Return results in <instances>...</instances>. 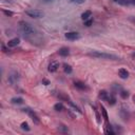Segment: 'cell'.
Wrapping results in <instances>:
<instances>
[{
	"label": "cell",
	"mask_w": 135,
	"mask_h": 135,
	"mask_svg": "<svg viewBox=\"0 0 135 135\" xmlns=\"http://www.w3.org/2000/svg\"><path fill=\"white\" fill-rule=\"evenodd\" d=\"M19 30L22 33V36L24 37V39L31 41L32 43H35L34 41H36V38L38 37V33L37 31L33 27V25L26 21H20L19 22Z\"/></svg>",
	"instance_id": "1"
},
{
	"label": "cell",
	"mask_w": 135,
	"mask_h": 135,
	"mask_svg": "<svg viewBox=\"0 0 135 135\" xmlns=\"http://www.w3.org/2000/svg\"><path fill=\"white\" fill-rule=\"evenodd\" d=\"M90 56H93L95 58L98 59H107V60H118L119 57L114 55V54H109V53H103V52H99V51H93L89 53Z\"/></svg>",
	"instance_id": "2"
},
{
	"label": "cell",
	"mask_w": 135,
	"mask_h": 135,
	"mask_svg": "<svg viewBox=\"0 0 135 135\" xmlns=\"http://www.w3.org/2000/svg\"><path fill=\"white\" fill-rule=\"evenodd\" d=\"M25 14L31 17V18H35V19H39V18H42L44 16V13L40 9H27L25 11Z\"/></svg>",
	"instance_id": "3"
},
{
	"label": "cell",
	"mask_w": 135,
	"mask_h": 135,
	"mask_svg": "<svg viewBox=\"0 0 135 135\" xmlns=\"http://www.w3.org/2000/svg\"><path fill=\"white\" fill-rule=\"evenodd\" d=\"M22 111L24 112V113H26L31 118H32V120L35 122V123H39L40 122V119H39V116L33 111V110H31L30 108H24V109H22Z\"/></svg>",
	"instance_id": "4"
},
{
	"label": "cell",
	"mask_w": 135,
	"mask_h": 135,
	"mask_svg": "<svg viewBox=\"0 0 135 135\" xmlns=\"http://www.w3.org/2000/svg\"><path fill=\"white\" fill-rule=\"evenodd\" d=\"M19 81V74L17 73V72H12L11 74H9V76H8V82L12 84V85H14V84H16L17 82Z\"/></svg>",
	"instance_id": "5"
},
{
	"label": "cell",
	"mask_w": 135,
	"mask_h": 135,
	"mask_svg": "<svg viewBox=\"0 0 135 135\" xmlns=\"http://www.w3.org/2000/svg\"><path fill=\"white\" fill-rule=\"evenodd\" d=\"M64 37L68 39V40H71V41H74V40H77L80 38V35L77 33V32H68L65 33Z\"/></svg>",
	"instance_id": "6"
},
{
	"label": "cell",
	"mask_w": 135,
	"mask_h": 135,
	"mask_svg": "<svg viewBox=\"0 0 135 135\" xmlns=\"http://www.w3.org/2000/svg\"><path fill=\"white\" fill-rule=\"evenodd\" d=\"M58 68H59V62L58 61H53L49 65V72L54 73V72H56L58 70Z\"/></svg>",
	"instance_id": "7"
},
{
	"label": "cell",
	"mask_w": 135,
	"mask_h": 135,
	"mask_svg": "<svg viewBox=\"0 0 135 135\" xmlns=\"http://www.w3.org/2000/svg\"><path fill=\"white\" fill-rule=\"evenodd\" d=\"M19 43H20V39L16 37V38H13V39L8 40V42H7V46H8V47H14V46H17Z\"/></svg>",
	"instance_id": "8"
},
{
	"label": "cell",
	"mask_w": 135,
	"mask_h": 135,
	"mask_svg": "<svg viewBox=\"0 0 135 135\" xmlns=\"http://www.w3.org/2000/svg\"><path fill=\"white\" fill-rule=\"evenodd\" d=\"M118 75H119V77H120L121 79H127L130 74H129V72H128L126 69H120V70L118 71Z\"/></svg>",
	"instance_id": "9"
},
{
	"label": "cell",
	"mask_w": 135,
	"mask_h": 135,
	"mask_svg": "<svg viewBox=\"0 0 135 135\" xmlns=\"http://www.w3.org/2000/svg\"><path fill=\"white\" fill-rule=\"evenodd\" d=\"M74 85H75V88H77L78 90H81V91L88 90V86L81 81H74Z\"/></svg>",
	"instance_id": "10"
},
{
	"label": "cell",
	"mask_w": 135,
	"mask_h": 135,
	"mask_svg": "<svg viewBox=\"0 0 135 135\" xmlns=\"http://www.w3.org/2000/svg\"><path fill=\"white\" fill-rule=\"evenodd\" d=\"M109 95H110V93H108V92H107V91H104V90H101V91L99 92V94H98V97H99L101 100L107 101V99H108Z\"/></svg>",
	"instance_id": "11"
},
{
	"label": "cell",
	"mask_w": 135,
	"mask_h": 135,
	"mask_svg": "<svg viewBox=\"0 0 135 135\" xmlns=\"http://www.w3.org/2000/svg\"><path fill=\"white\" fill-rule=\"evenodd\" d=\"M58 53H59L60 56H62V57H66V56L70 55V50H69L68 47H61V49L58 51Z\"/></svg>",
	"instance_id": "12"
},
{
	"label": "cell",
	"mask_w": 135,
	"mask_h": 135,
	"mask_svg": "<svg viewBox=\"0 0 135 135\" xmlns=\"http://www.w3.org/2000/svg\"><path fill=\"white\" fill-rule=\"evenodd\" d=\"M107 102H108L110 105H114V104L116 103V98H115V96H114L113 94H110L109 97H108V99H107Z\"/></svg>",
	"instance_id": "13"
},
{
	"label": "cell",
	"mask_w": 135,
	"mask_h": 135,
	"mask_svg": "<svg viewBox=\"0 0 135 135\" xmlns=\"http://www.w3.org/2000/svg\"><path fill=\"white\" fill-rule=\"evenodd\" d=\"M91 16H92V12H91V11H85L84 13H82V15H81V19H82L83 21H85V20L90 19Z\"/></svg>",
	"instance_id": "14"
},
{
	"label": "cell",
	"mask_w": 135,
	"mask_h": 135,
	"mask_svg": "<svg viewBox=\"0 0 135 135\" xmlns=\"http://www.w3.org/2000/svg\"><path fill=\"white\" fill-rule=\"evenodd\" d=\"M11 102L13 104H21V103H23V99L21 97H14L11 99Z\"/></svg>",
	"instance_id": "15"
},
{
	"label": "cell",
	"mask_w": 135,
	"mask_h": 135,
	"mask_svg": "<svg viewBox=\"0 0 135 135\" xmlns=\"http://www.w3.org/2000/svg\"><path fill=\"white\" fill-rule=\"evenodd\" d=\"M100 110H101V113H102V116H103V118H104L105 122H107V123H109V117H108V113H107V111H105L104 107H103V105H101V107H100Z\"/></svg>",
	"instance_id": "16"
},
{
	"label": "cell",
	"mask_w": 135,
	"mask_h": 135,
	"mask_svg": "<svg viewBox=\"0 0 135 135\" xmlns=\"http://www.w3.org/2000/svg\"><path fill=\"white\" fill-rule=\"evenodd\" d=\"M63 71H64L66 74H71V73L73 72V69H72V66H71L70 64L64 63V64H63Z\"/></svg>",
	"instance_id": "17"
},
{
	"label": "cell",
	"mask_w": 135,
	"mask_h": 135,
	"mask_svg": "<svg viewBox=\"0 0 135 135\" xmlns=\"http://www.w3.org/2000/svg\"><path fill=\"white\" fill-rule=\"evenodd\" d=\"M54 110L57 111V112L62 111V110H63V104H62L61 102H57V103H55V105H54Z\"/></svg>",
	"instance_id": "18"
},
{
	"label": "cell",
	"mask_w": 135,
	"mask_h": 135,
	"mask_svg": "<svg viewBox=\"0 0 135 135\" xmlns=\"http://www.w3.org/2000/svg\"><path fill=\"white\" fill-rule=\"evenodd\" d=\"M20 127H21V129H22V130H24V131H30V130H31V128L28 127V123H27L26 121L22 122Z\"/></svg>",
	"instance_id": "19"
},
{
	"label": "cell",
	"mask_w": 135,
	"mask_h": 135,
	"mask_svg": "<svg viewBox=\"0 0 135 135\" xmlns=\"http://www.w3.org/2000/svg\"><path fill=\"white\" fill-rule=\"evenodd\" d=\"M119 95H120V97L123 98V99H126V98L129 97V93H128L127 91H123V90H121V91L119 92Z\"/></svg>",
	"instance_id": "20"
},
{
	"label": "cell",
	"mask_w": 135,
	"mask_h": 135,
	"mask_svg": "<svg viewBox=\"0 0 135 135\" xmlns=\"http://www.w3.org/2000/svg\"><path fill=\"white\" fill-rule=\"evenodd\" d=\"M92 23H93V20H92L91 18L84 21V25H85V26H91V25H92Z\"/></svg>",
	"instance_id": "21"
},
{
	"label": "cell",
	"mask_w": 135,
	"mask_h": 135,
	"mask_svg": "<svg viewBox=\"0 0 135 135\" xmlns=\"http://www.w3.org/2000/svg\"><path fill=\"white\" fill-rule=\"evenodd\" d=\"M120 4H122V5H127V4H129L130 2H131V0H119L118 1Z\"/></svg>",
	"instance_id": "22"
},
{
	"label": "cell",
	"mask_w": 135,
	"mask_h": 135,
	"mask_svg": "<svg viewBox=\"0 0 135 135\" xmlns=\"http://www.w3.org/2000/svg\"><path fill=\"white\" fill-rule=\"evenodd\" d=\"M3 13H4L6 16H13V15H14V13H13L12 11H6V9H3Z\"/></svg>",
	"instance_id": "23"
},
{
	"label": "cell",
	"mask_w": 135,
	"mask_h": 135,
	"mask_svg": "<svg viewBox=\"0 0 135 135\" xmlns=\"http://www.w3.org/2000/svg\"><path fill=\"white\" fill-rule=\"evenodd\" d=\"M72 2H74V3H78V4H81V3H83L85 0H71Z\"/></svg>",
	"instance_id": "24"
},
{
	"label": "cell",
	"mask_w": 135,
	"mask_h": 135,
	"mask_svg": "<svg viewBox=\"0 0 135 135\" xmlns=\"http://www.w3.org/2000/svg\"><path fill=\"white\" fill-rule=\"evenodd\" d=\"M59 130H61V131H65V132H68L69 130H68V128L66 127H64V126H60L59 127Z\"/></svg>",
	"instance_id": "25"
},
{
	"label": "cell",
	"mask_w": 135,
	"mask_h": 135,
	"mask_svg": "<svg viewBox=\"0 0 135 135\" xmlns=\"http://www.w3.org/2000/svg\"><path fill=\"white\" fill-rule=\"evenodd\" d=\"M42 83H43L44 85H49V84H50V81L46 80V79H43V80H42Z\"/></svg>",
	"instance_id": "26"
},
{
	"label": "cell",
	"mask_w": 135,
	"mask_h": 135,
	"mask_svg": "<svg viewBox=\"0 0 135 135\" xmlns=\"http://www.w3.org/2000/svg\"><path fill=\"white\" fill-rule=\"evenodd\" d=\"M130 20H131L133 23H135V18H133V17H130Z\"/></svg>",
	"instance_id": "27"
},
{
	"label": "cell",
	"mask_w": 135,
	"mask_h": 135,
	"mask_svg": "<svg viewBox=\"0 0 135 135\" xmlns=\"http://www.w3.org/2000/svg\"><path fill=\"white\" fill-rule=\"evenodd\" d=\"M131 3H133V4H135V0H131Z\"/></svg>",
	"instance_id": "28"
},
{
	"label": "cell",
	"mask_w": 135,
	"mask_h": 135,
	"mask_svg": "<svg viewBox=\"0 0 135 135\" xmlns=\"http://www.w3.org/2000/svg\"><path fill=\"white\" fill-rule=\"evenodd\" d=\"M132 57H133V58H135V53H133V54H132Z\"/></svg>",
	"instance_id": "29"
},
{
	"label": "cell",
	"mask_w": 135,
	"mask_h": 135,
	"mask_svg": "<svg viewBox=\"0 0 135 135\" xmlns=\"http://www.w3.org/2000/svg\"><path fill=\"white\" fill-rule=\"evenodd\" d=\"M133 100H134V102H135V96H134V97H133Z\"/></svg>",
	"instance_id": "30"
},
{
	"label": "cell",
	"mask_w": 135,
	"mask_h": 135,
	"mask_svg": "<svg viewBox=\"0 0 135 135\" xmlns=\"http://www.w3.org/2000/svg\"><path fill=\"white\" fill-rule=\"evenodd\" d=\"M114 1H115V2H118V1H119V0H114Z\"/></svg>",
	"instance_id": "31"
},
{
	"label": "cell",
	"mask_w": 135,
	"mask_h": 135,
	"mask_svg": "<svg viewBox=\"0 0 135 135\" xmlns=\"http://www.w3.org/2000/svg\"><path fill=\"white\" fill-rule=\"evenodd\" d=\"M44 1H51V0H44Z\"/></svg>",
	"instance_id": "32"
}]
</instances>
